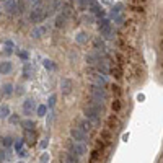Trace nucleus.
Returning <instances> with one entry per match:
<instances>
[{
	"instance_id": "obj_5",
	"label": "nucleus",
	"mask_w": 163,
	"mask_h": 163,
	"mask_svg": "<svg viewBox=\"0 0 163 163\" xmlns=\"http://www.w3.org/2000/svg\"><path fill=\"white\" fill-rule=\"evenodd\" d=\"M70 136H72L74 140H77V142H82V144H85L88 140V134L85 132V131H82L80 127H72V129H70Z\"/></svg>"
},
{
	"instance_id": "obj_4",
	"label": "nucleus",
	"mask_w": 163,
	"mask_h": 163,
	"mask_svg": "<svg viewBox=\"0 0 163 163\" xmlns=\"http://www.w3.org/2000/svg\"><path fill=\"white\" fill-rule=\"evenodd\" d=\"M69 152L75 153L77 157H82V155L87 153V147L82 142H77V140H70L69 142Z\"/></svg>"
},
{
	"instance_id": "obj_20",
	"label": "nucleus",
	"mask_w": 163,
	"mask_h": 163,
	"mask_svg": "<svg viewBox=\"0 0 163 163\" xmlns=\"http://www.w3.org/2000/svg\"><path fill=\"white\" fill-rule=\"evenodd\" d=\"M13 93V87L10 83H5L3 85V95H12Z\"/></svg>"
},
{
	"instance_id": "obj_32",
	"label": "nucleus",
	"mask_w": 163,
	"mask_h": 163,
	"mask_svg": "<svg viewBox=\"0 0 163 163\" xmlns=\"http://www.w3.org/2000/svg\"><path fill=\"white\" fill-rule=\"evenodd\" d=\"M7 158V155H5V152H0V161H3Z\"/></svg>"
},
{
	"instance_id": "obj_13",
	"label": "nucleus",
	"mask_w": 163,
	"mask_h": 163,
	"mask_svg": "<svg viewBox=\"0 0 163 163\" xmlns=\"http://www.w3.org/2000/svg\"><path fill=\"white\" fill-rule=\"evenodd\" d=\"M25 134H26V142L34 144V140H36V132L34 131H25Z\"/></svg>"
},
{
	"instance_id": "obj_23",
	"label": "nucleus",
	"mask_w": 163,
	"mask_h": 163,
	"mask_svg": "<svg viewBox=\"0 0 163 163\" xmlns=\"http://www.w3.org/2000/svg\"><path fill=\"white\" fill-rule=\"evenodd\" d=\"M46 114V106H38V116H44Z\"/></svg>"
},
{
	"instance_id": "obj_27",
	"label": "nucleus",
	"mask_w": 163,
	"mask_h": 163,
	"mask_svg": "<svg viewBox=\"0 0 163 163\" xmlns=\"http://www.w3.org/2000/svg\"><path fill=\"white\" fill-rule=\"evenodd\" d=\"M55 104V95L51 96V100H49V108H52V106Z\"/></svg>"
},
{
	"instance_id": "obj_6",
	"label": "nucleus",
	"mask_w": 163,
	"mask_h": 163,
	"mask_svg": "<svg viewBox=\"0 0 163 163\" xmlns=\"http://www.w3.org/2000/svg\"><path fill=\"white\" fill-rule=\"evenodd\" d=\"M85 60H87V64H88V65H91V67H96L98 65V64H100L101 60H104L103 57H101V54L100 52H98V51H93V52H88L87 54V57H85Z\"/></svg>"
},
{
	"instance_id": "obj_16",
	"label": "nucleus",
	"mask_w": 163,
	"mask_h": 163,
	"mask_svg": "<svg viewBox=\"0 0 163 163\" xmlns=\"http://www.w3.org/2000/svg\"><path fill=\"white\" fill-rule=\"evenodd\" d=\"M21 126L25 127V131H34V127H36V124H34L33 121H28V119L21 122Z\"/></svg>"
},
{
	"instance_id": "obj_28",
	"label": "nucleus",
	"mask_w": 163,
	"mask_h": 163,
	"mask_svg": "<svg viewBox=\"0 0 163 163\" xmlns=\"http://www.w3.org/2000/svg\"><path fill=\"white\" fill-rule=\"evenodd\" d=\"M20 57H21V59H25V60H28V57H30V55H28V52L23 51V52H20Z\"/></svg>"
},
{
	"instance_id": "obj_25",
	"label": "nucleus",
	"mask_w": 163,
	"mask_h": 163,
	"mask_svg": "<svg viewBox=\"0 0 163 163\" xmlns=\"http://www.w3.org/2000/svg\"><path fill=\"white\" fill-rule=\"evenodd\" d=\"M2 144L5 145V147H12V139H8V137H5V139H2Z\"/></svg>"
},
{
	"instance_id": "obj_7",
	"label": "nucleus",
	"mask_w": 163,
	"mask_h": 163,
	"mask_svg": "<svg viewBox=\"0 0 163 163\" xmlns=\"http://www.w3.org/2000/svg\"><path fill=\"white\" fill-rule=\"evenodd\" d=\"M100 33H101V36H104V38H111L113 28H111V23L108 20H100Z\"/></svg>"
},
{
	"instance_id": "obj_10",
	"label": "nucleus",
	"mask_w": 163,
	"mask_h": 163,
	"mask_svg": "<svg viewBox=\"0 0 163 163\" xmlns=\"http://www.w3.org/2000/svg\"><path fill=\"white\" fill-rule=\"evenodd\" d=\"M60 88H62V93H64V95H69L70 91H72V80L64 79V80L60 82Z\"/></svg>"
},
{
	"instance_id": "obj_24",
	"label": "nucleus",
	"mask_w": 163,
	"mask_h": 163,
	"mask_svg": "<svg viewBox=\"0 0 163 163\" xmlns=\"http://www.w3.org/2000/svg\"><path fill=\"white\" fill-rule=\"evenodd\" d=\"M77 41H79V42H85V41H87V34H85V33H80L79 36H77Z\"/></svg>"
},
{
	"instance_id": "obj_33",
	"label": "nucleus",
	"mask_w": 163,
	"mask_h": 163,
	"mask_svg": "<svg viewBox=\"0 0 163 163\" xmlns=\"http://www.w3.org/2000/svg\"><path fill=\"white\" fill-rule=\"evenodd\" d=\"M46 145H47V139H44V140L41 142V147H42V148H46Z\"/></svg>"
},
{
	"instance_id": "obj_1",
	"label": "nucleus",
	"mask_w": 163,
	"mask_h": 163,
	"mask_svg": "<svg viewBox=\"0 0 163 163\" xmlns=\"http://www.w3.org/2000/svg\"><path fill=\"white\" fill-rule=\"evenodd\" d=\"M51 13H52L51 8H46V7H42V5H38V7H34V8L31 10L30 20L33 21V23H41V21L46 20Z\"/></svg>"
},
{
	"instance_id": "obj_15",
	"label": "nucleus",
	"mask_w": 163,
	"mask_h": 163,
	"mask_svg": "<svg viewBox=\"0 0 163 163\" xmlns=\"http://www.w3.org/2000/svg\"><path fill=\"white\" fill-rule=\"evenodd\" d=\"M65 21H67V13H64V15H59L57 20H55V25H57L59 28L65 26Z\"/></svg>"
},
{
	"instance_id": "obj_11",
	"label": "nucleus",
	"mask_w": 163,
	"mask_h": 163,
	"mask_svg": "<svg viewBox=\"0 0 163 163\" xmlns=\"http://www.w3.org/2000/svg\"><path fill=\"white\" fill-rule=\"evenodd\" d=\"M79 127H80L82 131H85V132L88 134L91 129H93V122H91V121H88V119H82V121H80V126H79Z\"/></svg>"
},
{
	"instance_id": "obj_2",
	"label": "nucleus",
	"mask_w": 163,
	"mask_h": 163,
	"mask_svg": "<svg viewBox=\"0 0 163 163\" xmlns=\"http://www.w3.org/2000/svg\"><path fill=\"white\" fill-rule=\"evenodd\" d=\"M88 80L91 82V85H96V87H104L106 83H108V77L106 75H103V74H100L98 70H90L88 72Z\"/></svg>"
},
{
	"instance_id": "obj_19",
	"label": "nucleus",
	"mask_w": 163,
	"mask_h": 163,
	"mask_svg": "<svg viewBox=\"0 0 163 163\" xmlns=\"http://www.w3.org/2000/svg\"><path fill=\"white\" fill-rule=\"evenodd\" d=\"M46 31H47L46 28H36V30L33 31V36H34V38H41V34H44Z\"/></svg>"
},
{
	"instance_id": "obj_30",
	"label": "nucleus",
	"mask_w": 163,
	"mask_h": 163,
	"mask_svg": "<svg viewBox=\"0 0 163 163\" xmlns=\"http://www.w3.org/2000/svg\"><path fill=\"white\" fill-rule=\"evenodd\" d=\"M52 119H54V113H49V117H47V126L52 122Z\"/></svg>"
},
{
	"instance_id": "obj_3",
	"label": "nucleus",
	"mask_w": 163,
	"mask_h": 163,
	"mask_svg": "<svg viewBox=\"0 0 163 163\" xmlns=\"http://www.w3.org/2000/svg\"><path fill=\"white\" fill-rule=\"evenodd\" d=\"M90 98H93V100H98L104 103L108 100V93H106V90L103 87H96V85H91L90 87Z\"/></svg>"
},
{
	"instance_id": "obj_21",
	"label": "nucleus",
	"mask_w": 163,
	"mask_h": 163,
	"mask_svg": "<svg viewBox=\"0 0 163 163\" xmlns=\"http://www.w3.org/2000/svg\"><path fill=\"white\" fill-rule=\"evenodd\" d=\"M44 67L49 69V70H54V69H55L54 62H52V60H49V59H44Z\"/></svg>"
},
{
	"instance_id": "obj_12",
	"label": "nucleus",
	"mask_w": 163,
	"mask_h": 163,
	"mask_svg": "<svg viewBox=\"0 0 163 163\" xmlns=\"http://www.w3.org/2000/svg\"><path fill=\"white\" fill-rule=\"evenodd\" d=\"M64 160H65V163H79V157H77L75 153H72V152H65Z\"/></svg>"
},
{
	"instance_id": "obj_22",
	"label": "nucleus",
	"mask_w": 163,
	"mask_h": 163,
	"mask_svg": "<svg viewBox=\"0 0 163 163\" xmlns=\"http://www.w3.org/2000/svg\"><path fill=\"white\" fill-rule=\"evenodd\" d=\"M30 70H31V65H30V64H26V65H25V70H23L25 79H30Z\"/></svg>"
},
{
	"instance_id": "obj_29",
	"label": "nucleus",
	"mask_w": 163,
	"mask_h": 163,
	"mask_svg": "<svg viewBox=\"0 0 163 163\" xmlns=\"http://www.w3.org/2000/svg\"><path fill=\"white\" fill-rule=\"evenodd\" d=\"M21 145H23V144H21V140H18V142L15 144V148H17V150H18V153L21 152Z\"/></svg>"
},
{
	"instance_id": "obj_17",
	"label": "nucleus",
	"mask_w": 163,
	"mask_h": 163,
	"mask_svg": "<svg viewBox=\"0 0 163 163\" xmlns=\"http://www.w3.org/2000/svg\"><path fill=\"white\" fill-rule=\"evenodd\" d=\"M8 114H10V108L7 104H2V106H0V117L3 119V117H7Z\"/></svg>"
},
{
	"instance_id": "obj_31",
	"label": "nucleus",
	"mask_w": 163,
	"mask_h": 163,
	"mask_svg": "<svg viewBox=\"0 0 163 163\" xmlns=\"http://www.w3.org/2000/svg\"><path fill=\"white\" fill-rule=\"evenodd\" d=\"M82 20H83V21H88V23H90V21H93V17H91V15H90V17H87V15H85Z\"/></svg>"
},
{
	"instance_id": "obj_9",
	"label": "nucleus",
	"mask_w": 163,
	"mask_h": 163,
	"mask_svg": "<svg viewBox=\"0 0 163 163\" xmlns=\"http://www.w3.org/2000/svg\"><path fill=\"white\" fill-rule=\"evenodd\" d=\"M5 10H7V13H10V15H15L17 10H20L18 8V0H10V2H7Z\"/></svg>"
},
{
	"instance_id": "obj_8",
	"label": "nucleus",
	"mask_w": 163,
	"mask_h": 163,
	"mask_svg": "<svg viewBox=\"0 0 163 163\" xmlns=\"http://www.w3.org/2000/svg\"><path fill=\"white\" fill-rule=\"evenodd\" d=\"M36 109V103L31 98H28L26 101H23V113L25 114H33V111Z\"/></svg>"
},
{
	"instance_id": "obj_14",
	"label": "nucleus",
	"mask_w": 163,
	"mask_h": 163,
	"mask_svg": "<svg viewBox=\"0 0 163 163\" xmlns=\"http://www.w3.org/2000/svg\"><path fill=\"white\" fill-rule=\"evenodd\" d=\"M10 70H12L10 62H0V74H8Z\"/></svg>"
},
{
	"instance_id": "obj_26",
	"label": "nucleus",
	"mask_w": 163,
	"mask_h": 163,
	"mask_svg": "<svg viewBox=\"0 0 163 163\" xmlns=\"http://www.w3.org/2000/svg\"><path fill=\"white\" fill-rule=\"evenodd\" d=\"M47 161H49V153H42V155H41L39 163H47Z\"/></svg>"
},
{
	"instance_id": "obj_18",
	"label": "nucleus",
	"mask_w": 163,
	"mask_h": 163,
	"mask_svg": "<svg viewBox=\"0 0 163 163\" xmlns=\"http://www.w3.org/2000/svg\"><path fill=\"white\" fill-rule=\"evenodd\" d=\"M95 47L98 49V51H104V49H106V46H104V42H103L101 38H96L95 39Z\"/></svg>"
}]
</instances>
